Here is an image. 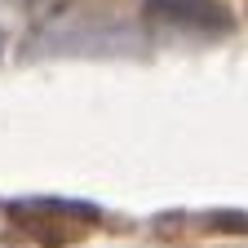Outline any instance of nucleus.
I'll use <instances>...</instances> for the list:
<instances>
[{
  "label": "nucleus",
  "instance_id": "f257e3e1",
  "mask_svg": "<svg viewBox=\"0 0 248 248\" xmlns=\"http://www.w3.org/2000/svg\"><path fill=\"white\" fill-rule=\"evenodd\" d=\"M0 45H5V40H0Z\"/></svg>",
  "mask_w": 248,
  "mask_h": 248
}]
</instances>
